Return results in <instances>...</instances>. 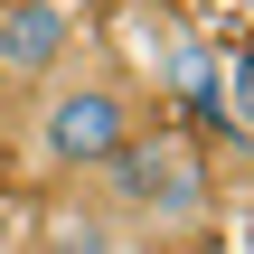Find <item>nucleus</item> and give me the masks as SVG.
<instances>
[{"label": "nucleus", "instance_id": "nucleus-1", "mask_svg": "<svg viewBox=\"0 0 254 254\" xmlns=\"http://www.w3.org/2000/svg\"><path fill=\"white\" fill-rule=\"evenodd\" d=\"M141 123H151L141 85L113 75V66H94V57H75L47 94L19 104V170L28 179H94V170H113L132 151Z\"/></svg>", "mask_w": 254, "mask_h": 254}, {"label": "nucleus", "instance_id": "nucleus-4", "mask_svg": "<svg viewBox=\"0 0 254 254\" xmlns=\"http://www.w3.org/2000/svg\"><path fill=\"white\" fill-rule=\"evenodd\" d=\"M226 113H236V123H254V47L236 57V85H226Z\"/></svg>", "mask_w": 254, "mask_h": 254}, {"label": "nucleus", "instance_id": "nucleus-2", "mask_svg": "<svg viewBox=\"0 0 254 254\" xmlns=\"http://www.w3.org/2000/svg\"><path fill=\"white\" fill-rule=\"evenodd\" d=\"M94 207L132 245H189V236L217 226V179H207V160L179 123H141L132 151L113 170H94Z\"/></svg>", "mask_w": 254, "mask_h": 254}, {"label": "nucleus", "instance_id": "nucleus-3", "mask_svg": "<svg viewBox=\"0 0 254 254\" xmlns=\"http://www.w3.org/2000/svg\"><path fill=\"white\" fill-rule=\"evenodd\" d=\"M85 57V0H0V94H47Z\"/></svg>", "mask_w": 254, "mask_h": 254}]
</instances>
